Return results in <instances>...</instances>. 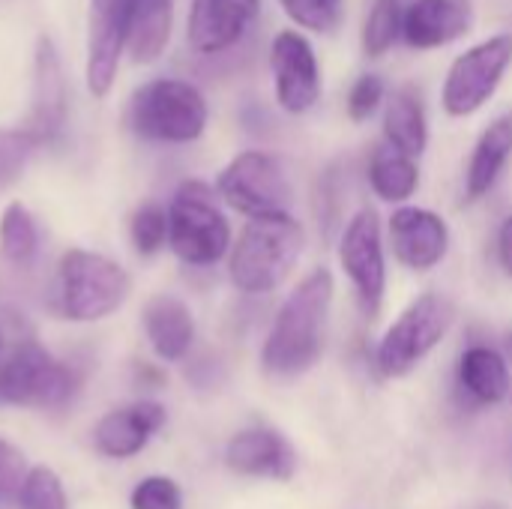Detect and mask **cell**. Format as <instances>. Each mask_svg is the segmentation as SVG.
<instances>
[{
    "label": "cell",
    "mask_w": 512,
    "mask_h": 509,
    "mask_svg": "<svg viewBox=\"0 0 512 509\" xmlns=\"http://www.w3.org/2000/svg\"><path fill=\"white\" fill-rule=\"evenodd\" d=\"M129 237L138 255H156L168 243V210L162 204H141L132 213L129 222Z\"/></svg>",
    "instance_id": "cell-27"
},
{
    "label": "cell",
    "mask_w": 512,
    "mask_h": 509,
    "mask_svg": "<svg viewBox=\"0 0 512 509\" xmlns=\"http://www.w3.org/2000/svg\"><path fill=\"white\" fill-rule=\"evenodd\" d=\"M144 333L159 360L177 363L195 342V318L180 297L156 294L144 306Z\"/></svg>",
    "instance_id": "cell-19"
},
{
    "label": "cell",
    "mask_w": 512,
    "mask_h": 509,
    "mask_svg": "<svg viewBox=\"0 0 512 509\" xmlns=\"http://www.w3.org/2000/svg\"><path fill=\"white\" fill-rule=\"evenodd\" d=\"M384 96H387V84H384L381 75H375V72L360 75V78L354 81L351 93H348V117L357 120V123L369 120V117L381 108Z\"/></svg>",
    "instance_id": "cell-33"
},
{
    "label": "cell",
    "mask_w": 512,
    "mask_h": 509,
    "mask_svg": "<svg viewBox=\"0 0 512 509\" xmlns=\"http://www.w3.org/2000/svg\"><path fill=\"white\" fill-rule=\"evenodd\" d=\"M261 15V0H192L186 42L198 54L234 48Z\"/></svg>",
    "instance_id": "cell-14"
},
{
    "label": "cell",
    "mask_w": 512,
    "mask_h": 509,
    "mask_svg": "<svg viewBox=\"0 0 512 509\" xmlns=\"http://www.w3.org/2000/svg\"><path fill=\"white\" fill-rule=\"evenodd\" d=\"M390 243L408 270L426 273L447 258L450 228L438 213L426 207H399L390 216Z\"/></svg>",
    "instance_id": "cell-16"
},
{
    "label": "cell",
    "mask_w": 512,
    "mask_h": 509,
    "mask_svg": "<svg viewBox=\"0 0 512 509\" xmlns=\"http://www.w3.org/2000/svg\"><path fill=\"white\" fill-rule=\"evenodd\" d=\"M30 114L24 132L42 147L63 135L69 117V87L60 63V51L51 36H39L33 45V78H30Z\"/></svg>",
    "instance_id": "cell-12"
},
{
    "label": "cell",
    "mask_w": 512,
    "mask_h": 509,
    "mask_svg": "<svg viewBox=\"0 0 512 509\" xmlns=\"http://www.w3.org/2000/svg\"><path fill=\"white\" fill-rule=\"evenodd\" d=\"M39 255V225L33 213L21 204L12 201L6 204L0 216V258L18 270H27Z\"/></svg>",
    "instance_id": "cell-25"
},
{
    "label": "cell",
    "mask_w": 512,
    "mask_h": 509,
    "mask_svg": "<svg viewBox=\"0 0 512 509\" xmlns=\"http://www.w3.org/2000/svg\"><path fill=\"white\" fill-rule=\"evenodd\" d=\"M512 66V36L495 33L465 54H459L444 78V111L450 117H471L477 114L501 87L504 75Z\"/></svg>",
    "instance_id": "cell-9"
},
{
    "label": "cell",
    "mask_w": 512,
    "mask_h": 509,
    "mask_svg": "<svg viewBox=\"0 0 512 509\" xmlns=\"http://www.w3.org/2000/svg\"><path fill=\"white\" fill-rule=\"evenodd\" d=\"M27 477H30V471H27L24 453L15 444L0 438V507L21 498Z\"/></svg>",
    "instance_id": "cell-32"
},
{
    "label": "cell",
    "mask_w": 512,
    "mask_h": 509,
    "mask_svg": "<svg viewBox=\"0 0 512 509\" xmlns=\"http://www.w3.org/2000/svg\"><path fill=\"white\" fill-rule=\"evenodd\" d=\"M507 351H510V357H512V333L507 336Z\"/></svg>",
    "instance_id": "cell-35"
},
{
    "label": "cell",
    "mask_w": 512,
    "mask_h": 509,
    "mask_svg": "<svg viewBox=\"0 0 512 509\" xmlns=\"http://www.w3.org/2000/svg\"><path fill=\"white\" fill-rule=\"evenodd\" d=\"M276 102L285 114H306L321 99V63L312 42L297 30H279L270 45Z\"/></svg>",
    "instance_id": "cell-11"
},
{
    "label": "cell",
    "mask_w": 512,
    "mask_h": 509,
    "mask_svg": "<svg viewBox=\"0 0 512 509\" xmlns=\"http://www.w3.org/2000/svg\"><path fill=\"white\" fill-rule=\"evenodd\" d=\"M474 0H411L405 6L402 39L417 51L453 45L474 27Z\"/></svg>",
    "instance_id": "cell-17"
},
{
    "label": "cell",
    "mask_w": 512,
    "mask_h": 509,
    "mask_svg": "<svg viewBox=\"0 0 512 509\" xmlns=\"http://www.w3.org/2000/svg\"><path fill=\"white\" fill-rule=\"evenodd\" d=\"M384 138H387L390 147L402 150L411 159H417L426 150V144H429V120H426V108H423L420 93H414L411 87H402L387 99Z\"/></svg>",
    "instance_id": "cell-23"
},
{
    "label": "cell",
    "mask_w": 512,
    "mask_h": 509,
    "mask_svg": "<svg viewBox=\"0 0 512 509\" xmlns=\"http://www.w3.org/2000/svg\"><path fill=\"white\" fill-rule=\"evenodd\" d=\"M132 291L129 273L87 249H69L54 273V309L75 324H93L114 315Z\"/></svg>",
    "instance_id": "cell-3"
},
{
    "label": "cell",
    "mask_w": 512,
    "mask_h": 509,
    "mask_svg": "<svg viewBox=\"0 0 512 509\" xmlns=\"http://www.w3.org/2000/svg\"><path fill=\"white\" fill-rule=\"evenodd\" d=\"M174 27V0H129V45L126 54L132 63H156Z\"/></svg>",
    "instance_id": "cell-21"
},
{
    "label": "cell",
    "mask_w": 512,
    "mask_h": 509,
    "mask_svg": "<svg viewBox=\"0 0 512 509\" xmlns=\"http://www.w3.org/2000/svg\"><path fill=\"white\" fill-rule=\"evenodd\" d=\"M129 45V0H90L84 81L93 99H105L117 81Z\"/></svg>",
    "instance_id": "cell-13"
},
{
    "label": "cell",
    "mask_w": 512,
    "mask_h": 509,
    "mask_svg": "<svg viewBox=\"0 0 512 509\" xmlns=\"http://www.w3.org/2000/svg\"><path fill=\"white\" fill-rule=\"evenodd\" d=\"M333 291V273L318 267L288 294L261 351V363L270 375L297 378L318 363L324 351Z\"/></svg>",
    "instance_id": "cell-1"
},
{
    "label": "cell",
    "mask_w": 512,
    "mask_h": 509,
    "mask_svg": "<svg viewBox=\"0 0 512 509\" xmlns=\"http://www.w3.org/2000/svg\"><path fill=\"white\" fill-rule=\"evenodd\" d=\"M0 348H3V327H0Z\"/></svg>",
    "instance_id": "cell-36"
},
{
    "label": "cell",
    "mask_w": 512,
    "mask_h": 509,
    "mask_svg": "<svg viewBox=\"0 0 512 509\" xmlns=\"http://www.w3.org/2000/svg\"><path fill=\"white\" fill-rule=\"evenodd\" d=\"M510 396H512V390H510Z\"/></svg>",
    "instance_id": "cell-37"
},
{
    "label": "cell",
    "mask_w": 512,
    "mask_h": 509,
    "mask_svg": "<svg viewBox=\"0 0 512 509\" xmlns=\"http://www.w3.org/2000/svg\"><path fill=\"white\" fill-rule=\"evenodd\" d=\"M369 186L381 201H390V204L408 201L420 186L417 159L405 156L402 150L390 147L387 141L378 144L369 159Z\"/></svg>",
    "instance_id": "cell-24"
},
{
    "label": "cell",
    "mask_w": 512,
    "mask_h": 509,
    "mask_svg": "<svg viewBox=\"0 0 512 509\" xmlns=\"http://www.w3.org/2000/svg\"><path fill=\"white\" fill-rule=\"evenodd\" d=\"M78 384L75 369L54 360L33 339L21 342L0 363V402L6 405L60 411L75 399Z\"/></svg>",
    "instance_id": "cell-7"
},
{
    "label": "cell",
    "mask_w": 512,
    "mask_h": 509,
    "mask_svg": "<svg viewBox=\"0 0 512 509\" xmlns=\"http://www.w3.org/2000/svg\"><path fill=\"white\" fill-rule=\"evenodd\" d=\"M402 21V0H375L363 21V51L369 57H384L402 39Z\"/></svg>",
    "instance_id": "cell-26"
},
{
    "label": "cell",
    "mask_w": 512,
    "mask_h": 509,
    "mask_svg": "<svg viewBox=\"0 0 512 509\" xmlns=\"http://www.w3.org/2000/svg\"><path fill=\"white\" fill-rule=\"evenodd\" d=\"M168 246L189 267H213L231 249V225L204 180H183L168 207Z\"/></svg>",
    "instance_id": "cell-5"
},
{
    "label": "cell",
    "mask_w": 512,
    "mask_h": 509,
    "mask_svg": "<svg viewBox=\"0 0 512 509\" xmlns=\"http://www.w3.org/2000/svg\"><path fill=\"white\" fill-rule=\"evenodd\" d=\"M303 225L291 213L255 216L243 225L237 243L231 246L228 276L243 294L276 291L303 255Z\"/></svg>",
    "instance_id": "cell-2"
},
{
    "label": "cell",
    "mask_w": 512,
    "mask_h": 509,
    "mask_svg": "<svg viewBox=\"0 0 512 509\" xmlns=\"http://www.w3.org/2000/svg\"><path fill=\"white\" fill-rule=\"evenodd\" d=\"M18 504H21V509H69L63 483L51 468H33L30 471Z\"/></svg>",
    "instance_id": "cell-30"
},
{
    "label": "cell",
    "mask_w": 512,
    "mask_h": 509,
    "mask_svg": "<svg viewBox=\"0 0 512 509\" xmlns=\"http://www.w3.org/2000/svg\"><path fill=\"white\" fill-rule=\"evenodd\" d=\"M512 159V111L495 117L480 141L474 144L471 162H468V174H465V192L468 201H480L483 195H489L495 189V183L501 180V174L507 171Z\"/></svg>",
    "instance_id": "cell-20"
},
{
    "label": "cell",
    "mask_w": 512,
    "mask_h": 509,
    "mask_svg": "<svg viewBox=\"0 0 512 509\" xmlns=\"http://www.w3.org/2000/svg\"><path fill=\"white\" fill-rule=\"evenodd\" d=\"M132 509H183V492L171 477H144L132 495H129Z\"/></svg>",
    "instance_id": "cell-31"
},
{
    "label": "cell",
    "mask_w": 512,
    "mask_h": 509,
    "mask_svg": "<svg viewBox=\"0 0 512 509\" xmlns=\"http://www.w3.org/2000/svg\"><path fill=\"white\" fill-rule=\"evenodd\" d=\"M498 261H501L504 273L512 279V216L504 219V225L498 231Z\"/></svg>",
    "instance_id": "cell-34"
},
{
    "label": "cell",
    "mask_w": 512,
    "mask_h": 509,
    "mask_svg": "<svg viewBox=\"0 0 512 509\" xmlns=\"http://www.w3.org/2000/svg\"><path fill=\"white\" fill-rule=\"evenodd\" d=\"M207 99L183 78H153L126 105V126L153 144H192L207 129Z\"/></svg>",
    "instance_id": "cell-4"
},
{
    "label": "cell",
    "mask_w": 512,
    "mask_h": 509,
    "mask_svg": "<svg viewBox=\"0 0 512 509\" xmlns=\"http://www.w3.org/2000/svg\"><path fill=\"white\" fill-rule=\"evenodd\" d=\"M459 384L480 405H498L512 390L510 366L495 348L471 345L459 360Z\"/></svg>",
    "instance_id": "cell-22"
},
{
    "label": "cell",
    "mask_w": 512,
    "mask_h": 509,
    "mask_svg": "<svg viewBox=\"0 0 512 509\" xmlns=\"http://www.w3.org/2000/svg\"><path fill=\"white\" fill-rule=\"evenodd\" d=\"M216 195L249 219L273 216V213H288L291 180H288L285 165L273 153L246 150V153H237L222 168L216 180Z\"/></svg>",
    "instance_id": "cell-8"
},
{
    "label": "cell",
    "mask_w": 512,
    "mask_h": 509,
    "mask_svg": "<svg viewBox=\"0 0 512 509\" xmlns=\"http://www.w3.org/2000/svg\"><path fill=\"white\" fill-rule=\"evenodd\" d=\"M285 15L309 33H333L342 21L345 0H279Z\"/></svg>",
    "instance_id": "cell-28"
},
{
    "label": "cell",
    "mask_w": 512,
    "mask_h": 509,
    "mask_svg": "<svg viewBox=\"0 0 512 509\" xmlns=\"http://www.w3.org/2000/svg\"><path fill=\"white\" fill-rule=\"evenodd\" d=\"M225 465L240 477L285 483L297 474V450L282 432L270 426H255V429L237 432L228 441Z\"/></svg>",
    "instance_id": "cell-15"
},
{
    "label": "cell",
    "mask_w": 512,
    "mask_h": 509,
    "mask_svg": "<svg viewBox=\"0 0 512 509\" xmlns=\"http://www.w3.org/2000/svg\"><path fill=\"white\" fill-rule=\"evenodd\" d=\"M36 147L39 144L24 129H0V192L24 174Z\"/></svg>",
    "instance_id": "cell-29"
},
{
    "label": "cell",
    "mask_w": 512,
    "mask_h": 509,
    "mask_svg": "<svg viewBox=\"0 0 512 509\" xmlns=\"http://www.w3.org/2000/svg\"><path fill=\"white\" fill-rule=\"evenodd\" d=\"M339 264L357 297L369 315H378L384 288H387V261H384V237L381 219L375 210H360L342 231L339 240Z\"/></svg>",
    "instance_id": "cell-10"
},
{
    "label": "cell",
    "mask_w": 512,
    "mask_h": 509,
    "mask_svg": "<svg viewBox=\"0 0 512 509\" xmlns=\"http://www.w3.org/2000/svg\"><path fill=\"white\" fill-rule=\"evenodd\" d=\"M456 318L453 303L444 294H423L417 297L384 333L378 342L375 363L384 378H405L411 375L450 333Z\"/></svg>",
    "instance_id": "cell-6"
},
{
    "label": "cell",
    "mask_w": 512,
    "mask_h": 509,
    "mask_svg": "<svg viewBox=\"0 0 512 509\" xmlns=\"http://www.w3.org/2000/svg\"><path fill=\"white\" fill-rule=\"evenodd\" d=\"M165 420L168 414L159 402H132L108 411L96 423L93 444L108 459H132L150 444V438L165 426Z\"/></svg>",
    "instance_id": "cell-18"
}]
</instances>
